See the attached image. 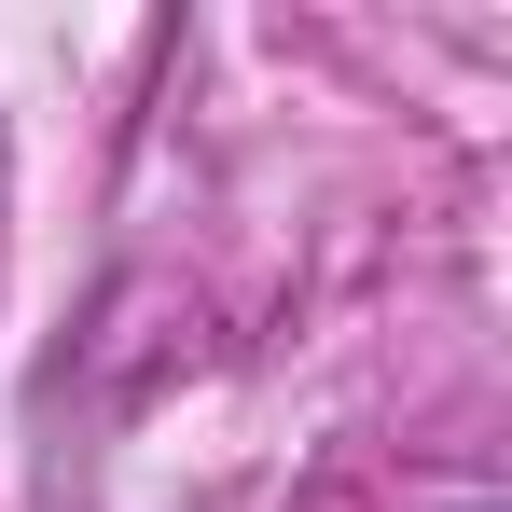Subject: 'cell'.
I'll list each match as a JSON object with an SVG mask.
<instances>
[{
    "instance_id": "cell-1",
    "label": "cell",
    "mask_w": 512,
    "mask_h": 512,
    "mask_svg": "<svg viewBox=\"0 0 512 512\" xmlns=\"http://www.w3.org/2000/svg\"><path fill=\"white\" fill-rule=\"evenodd\" d=\"M457 512H499V499H457Z\"/></svg>"
}]
</instances>
